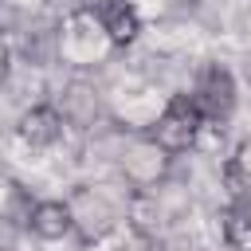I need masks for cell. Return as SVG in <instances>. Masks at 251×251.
Wrapping results in <instances>:
<instances>
[{
	"mask_svg": "<svg viewBox=\"0 0 251 251\" xmlns=\"http://www.w3.org/2000/svg\"><path fill=\"white\" fill-rule=\"evenodd\" d=\"M200 129H204V118H200V110H196V102L188 98V94H173L169 102H165V110L157 114V122H153V129H149V137L165 149V153H184V149H192L196 145V137H200Z\"/></svg>",
	"mask_w": 251,
	"mask_h": 251,
	"instance_id": "6da1fadb",
	"label": "cell"
},
{
	"mask_svg": "<svg viewBox=\"0 0 251 251\" xmlns=\"http://www.w3.org/2000/svg\"><path fill=\"white\" fill-rule=\"evenodd\" d=\"M67 212H71V231L82 239V243H98L106 239L114 227H118V208L106 192L90 188V184H78L71 196H67Z\"/></svg>",
	"mask_w": 251,
	"mask_h": 251,
	"instance_id": "7a4b0ae2",
	"label": "cell"
},
{
	"mask_svg": "<svg viewBox=\"0 0 251 251\" xmlns=\"http://www.w3.org/2000/svg\"><path fill=\"white\" fill-rule=\"evenodd\" d=\"M188 98L196 102L204 126H208V122H227L231 110H235V98H239L235 75H231L224 63H204L200 75H196V82H192V94H188Z\"/></svg>",
	"mask_w": 251,
	"mask_h": 251,
	"instance_id": "3957f363",
	"label": "cell"
},
{
	"mask_svg": "<svg viewBox=\"0 0 251 251\" xmlns=\"http://www.w3.org/2000/svg\"><path fill=\"white\" fill-rule=\"evenodd\" d=\"M169 165H173V153H165L153 137H137V141L126 145V153H122V176H126V184H133L137 192L157 188V184L169 176Z\"/></svg>",
	"mask_w": 251,
	"mask_h": 251,
	"instance_id": "277c9868",
	"label": "cell"
},
{
	"mask_svg": "<svg viewBox=\"0 0 251 251\" xmlns=\"http://www.w3.org/2000/svg\"><path fill=\"white\" fill-rule=\"evenodd\" d=\"M63 129H67V122H63V114H59V106H55V102L27 106V110L16 118V133H20V141H24V145H31V149L55 145V141L63 137Z\"/></svg>",
	"mask_w": 251,
	"mask_h": 251,
	"instance_id": "5b68a950",
	"label": "cell"
},
{
	"mask_svg": "<svg viewBox=\"0 0 251 251\" xmlns=\"http://www.w3.org/2000/svg\"><path fill=\"white\" fill-rule=\"evenodd\" d=\"M55 106H59L63 122H67V126H75V129H90V126L98 122V114H102V98H98L94 82H82V78L67 82Z\"/></svg>",
	"mask_w": 251,
	"mask_h": 251,
	"instance_id": "8992f818",
	"label": "cell"
},
{
	"mask_svg": "<svg viewBox=\"0 0 251 251\" xmlns=\"http://www.w3.org/2000/svg\"><path fill=\"white\" fill-rule=\"evenodd\" d=\"M98 24H102V31L114 47H129L141 35V16L129 0H106L98 8Z\"/></svg>",
	"mask_w": 251,
	"mask_h": 251,
	"instance_id": "52a82bcc",
	"label": "cell"
},
{
	"mask_svg": "<svg viewBox=\"0 0 251 251\" xmlns=\"http://www.w3.org/2000/svg\"><path fill=\"white\" fill-rule=\"evenodd\" d=\"M27 227L35 239L43 243H55L63 235H71V212H67V200H39L27 208Z\"/></svg>",
	"mask_w": 251,
	"mask_h": 251,
	"instance_id": "ba28073f",
	"label": "cell"
},
{
	"mask_svg": "<svg viewBox=\"0 0 251 251\" xmlns=\"http://www.w3.org/2000/svg\"><path fill=\"white\" fill-rule=\"evenodd\" d=\"M224 188L231 204H251V141L235 145V153L224 161Z\"/></svg>",
	"mask_w": 251,
	"mask_h": 251,
	"instance_id": "9c48e42d",
	"label": "cell"
},
{
	"mask_svg": "<svg viewBox=\"0 0 251 251\" xmlns=\"http://www.w3.org/2000/svg\"><path fill=\"white\" fill-rule=\"evenodd\" d=\"M224 243L235 251H251V204H227L220 216Z\"/></svg>",
	"mask_w": 251,
	"mask_h": 251,
	"instance_id": "30bf717a",
	"label": "cell"
},
{
	"mask_svg": "<svg viewBox=\"0 0 251 251\" xmlns=\"http://www.w3.org/2000/svg\"><path fill=\"white\" fill-rule=\"evenodd\" d=\"M8 67H12V51H8V43L0 39V78L8 75Z\"/></svg>",
	"mask_w": 251,
	"mask_h": 251,
	"instance_id": "8fae6325",
	"label": "cell"
},
{
	"mask_svg": "<svg viewBox=\"0 0 251 251\" xmlns=\"http://www.w3.org/2000/svg\"><path fill=\"white\" fill-rule=\"evenodd\" d=\"M0 251H12V247H8V243H0Z\"/></svg>",
	"mask_w": 251,
	"mask_h": 251,
	"instance_id": "7c38bea8",
	"label": "cell"
}]
</instances>
